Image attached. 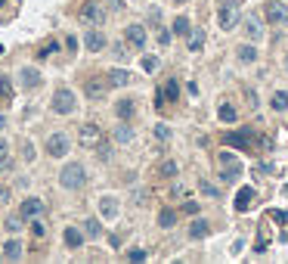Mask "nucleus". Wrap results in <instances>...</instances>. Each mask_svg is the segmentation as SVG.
<instances>
[{"label": "nucleus", "mask_w": 288, "mask_h": 264, "mask_svg": "<svg viewBox=\"0 0 288 264\" xmlns=\"http://www.w3.org/2000/svg\"><path fill=\"white\" fill-rule=\"evenodd\" d=\"M59 186H62V190H84V186H87V168L81 162H68L59 171Z\"/></svg>", "instance_id": "nucleus-1"}, {"label": "nucleus", "mask_w": 288, "mask_h": 264, "mask_svg": "<svg viewBox=\"0 0 288 264\" xmlns=\"http://www.w3.org/2000/svg\"><path fill=\"white\" fill-rule=\"evenodd\" d=\"M217 25L223 31H232L239 25V4H235V0H220V7H217Z\"/></svg>", "instance_id": "nucleus-2"}, {"label": "nucleus", "mask_w": 288, "mask_h": 264, "mask_svg": "<svg viewBox=\"0 0 288 264\" xmlns=\"http://www.w3.org/2000/svg\"><path fill=\"white\" fill-rule=\"evenodd\" d=\"M68 146H71V140H68V134H62V131L50 134L47 143H44V149H47V156H50V159H62V156L68 153Z\"/></svg>", "instance_id": "nucleus-3"}, {"label": "nucleus", "mask_w": 288, "mask_h": 264, "mask_svg": "<svg viewBox=\"0 0 288 264\" xmlns=\"http://www.w3.org/2000/svg\"><path fill=\"white\" fill-rule=\"evenodd\" d=\"M50 106H53V112H56V115H71L77 103H74V93H71V90L59 87V90L53 93V103H50Z\"/></svg>", "instance_id": "nucleus-4"}, {"label": "nucleus", "mask_w": 288, "mask_h": 264, "mask_svg": "<svg viewBox=\"0 0 288 264\" xmlns=\"http://www.w3.org/2000/svg\"><path fill=\"white\" fill-rule=\"evenodd\" d=\"M264 19L270 25H285L288 22V7L282 4V0H270V4L264 7Z\"/></svg>", "instance_id": "nucleus-5"}, {"label": "nucleus", "mask_w": 288, "mask_h": 264, "mask_svg": "<svg viewBox=\"0 0 288 264\" xmlns=\"http://www.w3.org/2000/svg\"><path fill=\"white\" fill-rule=\"evenodd\" d=\"M217 162L223 165V174H220V180H223V183H229V180H235V177L242 174V162H239L235 156H229V153H220V156H217Z\"/></svg>", "instance_id": "nucleus-6"}, {"label": "nucleus", "mask_w": 288, "mask_h": 264, "mask_svg": "<svg viewBox=\"0 0 288 264\" xmlns=\"http://www.w3.org/2000/svg\"><path fill=\"white\" fill-rule=\"evenodd\" d=\"M124 37H127V44H130L134 50H146V44H149L146 25H127V28H124Z\"/></svg>", "instance_id": "nucleus-7"}, {"label": "nucleus", "mask_w": 288, "mask_h": 264, "mask_svg": "<svg viewBox=\"0 0 288 264\" xmlns=\"http://www.w3.org/2000/svg\"><path fill=\"white\" fill-rule=\"evenodd\" d=\"M109 78H87L84 81V93H87V100H106V93H109Z\"/></svg>", "instance_id": "nucleus-8"}, {"label": "nucleus", "mask_w": 288, "mask_h": 264, "mask_svg": "<svg viewBox=\"0 0 288 264\" xmlns=\"http://www.w3.org/2000/svg\"><path fill=\"white\" fill-rule=\"evenodd\" d=\"M19 84H22L25 90H37L40 84H44V75H40L37 68H31V65H25V68L19 71Z\"/></svg>", "instance_id": "nucleus-9"}, {"label": "nucleus", "mask_w": 288, "mask_h": 264, "mask_svg": "<svg viewBox=\"0 0 288 264\" xmlns=\"http://www.w3.org/2000/svg\"><path fill=\"white\" fill-rule=\"evenodd\" d=\"M81 19L90 22V25H102V22H106V13H102V7H99V4H93V0H90V4L81 7Z\"/></svg>", "instance_id": "nucleus-10"}, {"label": "nucleus", "mask_w": 288, "mask_h": 264, "mask_svg": "<svg viewBox=\"0 0 288 264\" xmlns=\"http://www.w3.org/2000/svg\"><path fill=\"white\" fill-rule=\"evenodd\" d=\"M84 47H87L90 53H102V50L109 47V37H106L102 31H87V34H84Z\"/></svg>", "instance_id": "nucleus-11"}, {"label": "nucleus", "mask_w": 288, "mask_h": 264, "mask_svg": "<svg viewBox=\"0 0 288 264\" xmlns=\"http://www.w3.org/2000/svg\"><path fill=\"white\" fill-rule=\"evenodd\" d=\"M77 140H81V146H87V149H90V146H96V143H99V128H96V125H90V122H87V125H81Z\"/></svg>", "instance_id": "nucleus-12"}, {"label": "nucleus", "mask_w": 288, "mask_h": 264, "mask_svg": "<svg viewBox=\"0 0 288 264\" xmlns=\"http://www.w3.org/2000/svg\"><path fill=\"white\" fill-rule=\"evenodd\" d=\"M19 214H22L25 221H34V218L44 214V202H40V199H25V202L19 205Z\"/></svg>", "instance_id": "nucleus-13"}, {"label": "nucleus", "mask_w": 288, "mask_h": 264, "mask_svg": "<svg viewBox=\"0 0 288 264\" xmlns=\"http://www.w3.org/2000/svg\"><path fill=\"white\" fill-rule=\"evenodd\" d=\"M134 112H137V103H134L130 97H124V100H118V103H115V115H118L121 122H130V118H134Z\"/></svg>", "instance_id": "nucleus-14"}, {"label": "nucleus", "mask_w": 288, "mask_h": 264, "mask_svg": "<svg viewBox=\"0 0 288 264\" xmlns=\"http://www.w3.org/2000/svg\"><path fill=\"white\" fill-rule=\"evenodd\" d=\"M99 214H102L106 221H115V218L121 214V205H118V199H112V196H102V199H99Z\"/></svg>", "instance_id": "nucleus-15"}, {"label": "nucleus", "mask_w": 288, "mask_h": 264, "mask_svg": "<svg viewBox=\"0 0 288 264\" xmlns=\"http://www.w3.org/2000/svg\"><path fill=\"white\" fill-rule=\"evenodd\" d=\"M235 56H239V62H242V65H254V62L260 59V53H257V47H254V44H242V47L235 50Z\"/></svg>", "instance_id": "nucleus-16"}, {"label": "nucleus", "mask_w": 288, "mask_h": 264, "mask_svg": "<svg viewBox=\"0 0 288 264\" xmlns=\"http://www.w3.org/2000/svg\"><path fill=\"white\" fill-rule=\"evenodd\" d=\"M245 34H248L251 37V41H260V37H264V25H260V19L257 16H245Z\"/></svg>", "instance_id": "nucleus-17"}, {"label": "nucleus", "mask_w": 288, "mask_h": 264, "mask_svg": "<svg viewBox=\"0 0 288 264\" xmlns=\"http://www.w3.org/2000/svg\"><path fill=\"white\" fill-rule=\"evenodd\" d=\"M130 81H134V75H130L127 68H112V71H109V84H112V87H127Z\"/></svg>", "instance_id": "nucleus-18"}, {"label": "nucleus", "mask_w": 288, "mask_h": 264, "mask_svg": "<svg viewBox=\"0 0 288 264\" xmlns=\"http://www.w3.org/2000/svg\"><path fill=\"white\" fill-rule=\"evenodd\" d=\"M211 233V224L204 221V218H195L192 224H189V239H204Z\"/></svg>", "instance_id": "nucleus-19"}, {"label": "nucleus", "mask_w": 288, "mask_h": 264, "mask_svg": "<svg viewBox=\"0 0 288 264\" xmlns=\"http://www.w3.org/2000/svg\"><path fill=\"white\" fill-rule=\"evenodd\" d=\"M22 243L19 239H10L7 246H0V252H4V261H22Z\"/></svg>", "instance_id": "nucleus-20"}, {"label": "nucleus", "mask_w": 288, "mask_h": 264, "mask_svg": "<svg viewBox=\"0 0 288 264\" xmlns=\"http://www.w3.org/2000/svg\"><path fill=\"white\" fill-rule=\"evenodd\" d=\"M251 199H254V186H242L239 190V196H235V211H248V205H251Z\"/></svg>", "instance_id": "nucleus-21"}, {"label": "nucleus", "mask_w": 288, "mask_h": 264, "mask_svg": "<svg viewBox=\"0 0 288 264\" xmlns=\"http://www.w3.org/2000/svg\"><path fill=\"white\" fill-rule=\"evenodd\" d=\"M65 246H68V249H81V246H84V230L65 227Z\"/></svg>", "instance_id": "nucleus-22"}, {"label": "nucleus", "mask_w": 288, "mask_h": 264, "mask_svg": "<svg viewBox=\"0 0 288 264\" xmlns=\"http://www.w3.org/2000/svg\"><path fill=\"white\" fill-rule=\"evenodd\" d=\"M186 47H189V53H198V50L204 47V31H201V28H192V31H189Z\"/></svg>", "instance_id": "nucleus-23"}, {"label": "nucleus", "mask_w": 288, "mask_h": 264, "mask_svg": "<svg viewBox=\"0 0 288 264\" xmlns=\"http://www.w3.org/2000/svg\"><path fill=\"white\" fill-rule=\"evenodd\" d=\"M134 137H137V131H134V128H130L127 122H124V125H118V128H115V143H130Z\"/></svg>", "instance_id": "nucleus-24"}, {"label": "nucleus", "mask_w": 288, "mask_h": 264, "mask_svg": "<svg viewBox=\"0 0 288 264\" xmlns=\"http://www.w3.org/2000/svg\"><path fill=\"white\" fill-rule=\"evenodd\" d=\"M84 236H90V239H99V236H102V224H99L96 218L84 221Z\"/></svg>", "instance_id": "nucleus-25"}, {"label": "nucleus", "mask_w": 288, "mask_h": 264, "mask_svg": "<svg viewBox=\"0 0 288 264\" xmlns=\"http://www.w3.org/2000/svg\"><path fill=\"white\" fill-rule=\"evenodd\" d=\"M158 224H161L164 230H171L174 224H177V211H174V208H161V214H158Z\"/></svg>", "instance_id": "nucleus-26"}, {"label": "nucleus", "mask_w": 288, "mask_h": 264, "mask_svg": "<svg viewBox=\"0 0 288 264\" xmlns=\"http://www.w3.org/2000/svg\"><path fill=\"white\" fill-rule=\"evenodd\" d=\"M198 190L208 196V199H220V186H214L211 180H198Z\"/></svg>", "instance_id": "nucleus-27"}, {"label": "nucleus", "mask_w": 288, "mask_h": 264, "mask_svg": "<svg viewBox=\"0 0 288 264\" xmlns=\"http://www.w3.org/2000/svg\"><path fill=\"white\" fill-rule=\"evenodd\" d=\"M270 106H273L276 112H285V109H288V93H285V90H276L273 100H270Z\"/></svg>", "instance_id": "nucleus-28"}, {"label": "nucleus", "mask_w": 288, "mask_h": 264, "mask_svg": "<svg viewBox=\"0 0 288 264\" xmlns=\"http://www.w3.org/2000/svg\"><path fill=\"white\" fill-rule=\"evenodd\" d=\"M217 115H220V122H235V118H239V112H235V106L223 103V106L217 109Z\"/></svg>", "instance_id": "nucleus-29"}, {"label": "nucleus", "mask_w": 288, "mask_h": 264, "mask_svg": "<svg viewBox=\"0 0 288 264\" xmlns=\"http://www.w3.org/2000/svg\"><path fill=\"white\" fill-rule=\"evenodd\" d=\"M22 221H25L22 214H10V218H7V224H4V227H7L10 233H19V230H22Z\"/></svg>", "instance_id": "nucleus-30"}, {"label": "nucleus", "mask_w": 288, "mask_h": 264, "mask_svg": "<svg viewBox=\"0 0 288 264\" xmlns=\"http://www.w3.org/2000/svg\"><path fill=\"white\" fill-rule=\"evenodd\" d=\"M226 143H232V146H235V143H239V146H251V134H248V131H245V134H229Z\"/></svg>", "instance_id": "nucleus-31"}, {"label": "nucleus", "mask_w": 288, "mask_h": 264, "mask_svg": "<svg viewBox=\"0 0 288 264\" xmlns=\"http://www.w3.org/2000/svg\"><path fill=\"white\" fill-rule=\"evenodd\" d=\"M189 31H192V25H189V19H186V16L174 19V34H189Z\"/></svg>", "instance_id": "nucleus-32"}, {"label": "nucleus", "mask_w": 288, "mask_h": 264, "mask_svg": "<svg viewBox=\"0 0 288 264\" xmlns=\"http://www.w3.org/2000/svg\"><path fill=\"white\" fill-rule=\"evenodd\" d=\"M161 97L177 100V97H180V84H177V81H168V84H164V90H161Z\"/></svg>", "instance_id": "nucleus-33"}, {"label": "nucleus", "mask_w": 288, "mask_h": 264, "mask_svg": "<svg viewBox=\"0 0 288 264\" xmlns=\"http://www.w3.org/2000/svg\"><path fill=\"white\" fill-rule=\"evenodd\" d=\"M171 37H174V31H164V28H161V31H158V47L168 50V47H171Z\"/></svg>", "instance_id": "nucleus-34"}, {"label": "nucleus", "mask_w": 288, "mask_h": 264, "mask_svg": "<svg viewBox=\"0 0 288 264\" xmlns=\"http://www.w3.org/2000/svg\"><path fill=\"white\" fill-rule=\"evenodd\" d=\"M0 97H13V84L7 75H0Z\"/></svg>", "instance_id": "nucleus-35"}, {"label": "nucleus", "mask_w": 288, "mask_h": 264, "mask_svg": "<svg viewBox=\"0 0 288 264\" xmlns=\"http://www.w3.org/2000/svg\"><path fill=\"white\" fill-rule=\"evenodd\" d=\"M31 230H34V236L40 239V236H47V224H40V218H34V224H31Z\"/></svg>", "instance_id": "nucleus-36"}, {"label": "nucleus", "mask_w": 288, "mask_h": 264, "mask_svg": "<svg viewBox=\"0 0 288 264\" xmlns=\"http://www.w3.org/2000/svg\"><path fill=\"white\" fill-rule=\"evenodd\" d=\"M149 25H152V28H158V25H161V10H158V7H152V10H149Z\"/></svg>", "instance_id": "nucleus-37"}, {"label": "nucleus", "mask_w": 288, "mask_h": 264, "mask_svg": "<svg viewBox=\"0 0 288 264\" xmlns=\"http://www.w3.org/2000/svg\"><path fill=\"white\" fill-rule=\"evenodd\" d=\"M158 68V56H143V71H155Z\"/></svg>", "instance_id": "nucleus-38"}, {"label": "nucleus", "mask_w": 288, "mask_h": 264, "mask_svg": "<svg viewBox=\"0 0 288 264\" xmlns=\"http://www.w3.org/2000/svg\"><path fill=\"white\" fill-rule=\"evenodd\" d=\"M155 137L158 140H171V128L168 125H155Z\"/></svg>", "instance_id": "nucleus-39"}, {"label": "nucleus", "mask_w": 288, "mask_h": 264, "mask_svg": "<svg viewBox=\"0 0 288 264\" xmlns=\"http://www.w3.org/2000/svg\"><path fill=\"white\" fill-rule=\"evenodd\" d=\"M161 174L164 177H177V162H164L161 165Z\"/></svg>", "instance_id": "nucleus-40"}, {"label": "nucleus", "mask_w": 288, "mask_h": 264, "mask_svg": "<svg viewBox=\"0 0 288 264\" xmlns=\"http://www.w3.org/2000/svg\"><path fill=\"white\" fill-rule=\"evenodd\" d=\"M127 261H146V249H130L127 252Z\"/></svg>", "instance_id": "nucleus-41"}, {"label": "nucleus", "mask_w": 288, "mask_h": 264, "mask_svg": "<svg viewBox=\"0 0 288 264\" xmlns=\"http://www.w3.org/2000/svg\"><path fill=\"white\" fill-rule=\"evenodd\" d=\"M115 56H118V59H130V50H127V44H115Z\"/></svg>", "instance_id": "nucleus-42"}, {"label": "nucleus", "mask_w": 288, "mask_h": 264, "mask_svg": "<svg viewBox=\"0 0 288 264\" xmlns=\"http://www.w3.org/2000/svg\"><path fill=\"white\" fill-rule=\"evenodd\" d=\"M53 50H56V41H50V44H47V47H44V50H37V56H50V53H53Z\"/></svg>", "instance_id": "nucleus-43"}, {"label": "nucleus", "mask_w": 288, "mask_h": 264, "mask_svg": "<svg viewBox=\"0 0 288 264\" xmlns=\"http://www.w3.org/2000/svg\"><path fill=\"white\" fill-rule=\"evenodd\" d=\"M183 208H186V214H198V202H186Z\"/></svg>", "instance_id": "nucleus-44"}, {"label": "nucleus", "mask_w": 288, "mask_h": 264, "mask_svg": "<svg viewBox=\"0 0 288 264\" xmlns=\"http://www.w3.org/2000/svg\"><path fill=\"white\" fill-rule=\"evenodd\" d=\"M270 218H273V221H285V224H288V214H285V211H270Z\"/></svg>", "instance_id": "nucleus-45"}, {"label": "nucleus", "mask_w": 288, "mask_h": 264, "mask_svg": "<svg viewBox=\"0 0 288 264\" xmlns=\"http://www.w3.org/2000/svg\"><path fill=\"white\" fill-rule=\"evenodd\" d=\"M7 153H10V146H7V140H0V162L7 159Z\"/></svg>", "instance_id": "nucleus-46"}, {"label": "nucleus", "mask_w": 288, "mask_h": 264, "mask_svg": "<svg viewBox=\"0 0 288 264\" xmlns=\"http://www.w3.org/2000/svg\"><path fill=\"white\" fill-rule=\"evenodd\" d=\"M112 4V10H124V4H121V0H109Z\"/></svg>", "instance_id": "nucleus-47"}, {"label": "nucleus", "mask_w": 288, "mask_h": 264, "mask_svg": "<svg viewBox=\"0 0 288 264\" xmlns=\"http://www.w3.org/2000/svg\"><path fill=\"white\" fill-rule=\"evenodd\" d=\"M7 128V115H0V131H4Z\"/></svg>", "instance_id": "nucleus-48"}, {"label": "nucleus", "mask_w": 288, "mask_h": 264, "mask_svg": "<svg viewBox=\"0 0 288 264\" xmlns=\"http://www.w3.org/2000/svg\"><path fill=\"white\" fill-rule=\"evenodd\" d=\"M174 4H189V0H174Z\"/></svg>", "instance_id": "nucleus-49"}, {"label": "nucleus", "mask_w": 288, "mask_h": 264, "mask_svg": "<svg viewBox=\"0 0 288 264\" xmlns=\"http://www.w3.org/2000/svg\"><path fill=\"white\" fill-rule=\"evenodd\" d=\"M285 68H288V56H285Z\"/></svg>", "instance_id": "nucleus-50"}, {"label": "nucleus", "mask_w": 288, "mask_h": 264, "mask_svg": "<svg viewBox=\"0 0 288 264\" xmlns=\"http://www.w3.org/2000/svg\"><path fill=\"white\" fill-rule=\"evenodd\" d=\"M0 261H4V252H0Z\"/></svg>", "instance_id": "nucleus-51"}]
</instances>
